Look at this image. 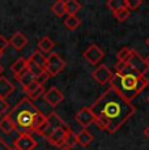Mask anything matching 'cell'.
<instances>
[{
  "mask_svg": "<svg viewBox=\"0 0 149 150\" xmlns=\"http://www.w3.org/2000/svg\"><path fill=\"white\" fill-rule=\"evenodd\" d=\"M94 115V123L107 133H115L135 115L136 107L114 88H109L89 107Z\"/></svg>",
  "mask_w": 149,
  "mask_h": 150,
  "instance_id": "obj_1",
  "label": "cell"
},
{
  "mask_svg": "<svg viewBox=\"0 0 149 150\" xmlns=\"http://www.w3.org/2000/svg\"><path fill=\"white\" fill-rule=\"evenodd\" d=\"M148 86V80L144 74H140L126 63H116L111 88H114L126 99H135Z\"/></svg>",
  "mask_w": 149,
  "mask_h": 150,
  "instance_id": "obj_2",
  "label": "cell"
},
{
  "mask_svg": "<svg viewBox=\"0 0 149 150\" xmlns=\"http://www.w3.org/2000/svg\"><path fill=\"white\" fill-rule=\"evenodd\" d=\"M41 114V110L37 107L28 97L22 98L18 103L9 112L11 119L16 124L17 129L21 128L25 131H33V125L38 115Z\"/></svg>",
  "mask_w": 149,
  "mask_h": 150,
  "instance_id": "obj_3",
  "label": "cell"
},
{
  "mask_svg": "<svg viewBox=\"0 0 149 150\" xmlns=\"http://www.w3.org/2000/svg\"><path fill=\"white\" fill-rule=\"evenodd\" d=\"M65 68V62L59 54L51 52L47 56V62H46V73L48 74V77H55L58 76L60 72Z\"/></svg>",
  "mask_w": 149,
  "mask_h": 150,
  "instance_id": "obj_4",
  "label": "cell"
},
{
  "mask_svg": "<svg viewBox=\"0 0 149 150\" xmlns=\"http://www.w3.org/2000/svg\"><path fill=\"white\" fill-rule=\"evenodd\" d=\"M63 125H65V123L63 122L62 117H60L56 112H51V114L46 117V122L43 124V127L38 131V134H41V136L47 138L56 128L63 127Z\"/></svg>",
  "mask_w": 149,
  "mask_h": 150,
  "instance_id": "obj_5",
  "label": "cell"
},
{
  "mask_svg": "<svg viewBox=\"0 0 149 150\" xmlns=\"http://www.w3.org/2000/svg\"><path fill=\"white\" fill-rule=\"evenodd\" d=\"M13 146H15L13 148L15 150H34L37 146V141L30 133L22 132L17 136L15 142H13Z\"/></svg>",
  "mask_w": 149,
  "mask_h": 150,
  "instance_id": "obj_6",
  "label": "cell"
},
{
  "mask_svg": "<svg viewBox=\"0 0 149 150\" xmlns=\"http://www.w3.org/2000/svg\"><path fill=\"white\" fill-rule=\"evenodd\" d=\"M70 131H71V128L67 127V124L63 127H59V128H56L55 131L47 137V141L53 146L63 148V146H64V142H65V138H67V134Z\"/></svg>",
  "mask_w": 149,
  "mask_h": 150,
  "instance_id": "obj_7",
  "label": "cell"
},
{
  "mask_svg": "<svg viewBox=\"0 0 149 150\" xmlns=\"http://www.w3.org/2000/svg\"><path fill=\"white\" fill-rule=\"evenodd\" d=\"M113 77H114V73L109 69V67H106V65H104V64L98 65V67L93 71V79L96 80L99 85L111 83Z\"/></svg>",
  "mask_w": 149,
  "mask_h": 150,
  "instance_id": "obj_8",
  "label": "cell"
},
{
  "mask_svg": "<svg viewBox=\"0 0 149 150\" xmlns=\"http://www.w3.org/2000/svg\"><path fill=\"white\" fill-rule=\"evenodd\" d=\"M104 55L105 54H104V51H102V48H99L97 45H90L89 47L84 51L82 56H84V59L87 60L89 64L97 65L102 59H104Z\"/></svg>",
  "mask_w": 149,
  "mask_h": 150,
  "instance_id": "obj_9",
  "label": "cell"
},
{
  "mask_svg": "<svg viewBox=\"0 0 149 150\" xmlns=\"http://www.w3.org/2000/svg\"><path fill=\"white\" fill-rule=\"evenodd\" d=\"M74 119L79 123V125L82 127V129H88L94 123V115L89 107H84L77 112Z\"/></svg>",
  "mask_w": 149,
  "mask_h": 150,
  "instance_id": "obj_10",
  "label": "cell"
},
{
  "mask_svg": "<svg viewBox=\"0 0 149 150\" xmlns=\"http://www.w3.org/2000/svg\"><path fill=\"white\" fill-rule=\"evenodd\" d=\"M43 99H45V102L47 103V105L51 106V107H56L59 103L63 102L64 96H63V93L59 90L58 88L53 86V88H50L47 91H45Z\"/></svg>",
  "mask_w": 149,
  "mask_h": 150,
  "instance_id": "obj_11",
  "label": "cell"
},
{
  "mask_svg": "<svg viewBox=\"0 0 149 150\" xmlns=\"http://www.w3.org/2000/svg\"><path fill=\"white\" fill-rule=\"evenodd\" d=\"M24 91L30 100H35L45 94V88H43V85L39 83L38 81H34V82H31L29 86H26V88L24 89Z\"/></svg>",
  "mask_w": 149,
  "mask_h": 150,
  "instance_id": "obj_12",
  "label": "cell"
},
{
  "mask_svg": "<svg viewBox=\"0 0 149 150\" xmlns=\"http://www.w3.org/2000/svg\"><path fill=\"white\" fill-rule=\"evenodd\" d=\"M126 64H128L132 69H135L136 72H139L140 74L147 73V71H148V67H147V64H145V60L143 59L136 51L133 52L132 57L130 59V62L126 63Z\"/></svg>",
  "mask_w": 149,
  "mask_h": 150,
  "instance_id": "obj_13",
  "label": "cell"
},
{
  "mask_svg": "<svg viewBox=\"0 0 149 150\" xmlns=\"http://www.w3.org/2000/svg\"><path fill=\"white\" fill-rule=\"evenodd\" d=\"M15 91V85L7 79L1 76L0 77V99H5Z\"/></svg>",
  "mask_w": 149,
  "mask_h": 150,
  "instance_id": "obj_14",
  "label": "cell"
},
{
  "mask_svg": "<svg viewBox=\"0 0 149 150\" xmlns=\"http://www.w3.org/2000/svg\"><path fill=\"white\" fill-rule=\"evenodd\" d=\"M9 45L12 46L15 50L20 51V50H22V48H24L25 46L28 45V38L22 33H20V31H16V33L13 34L12 37H11Z\"/></svg>",
  "mask_w": 149,
  "mask_h": 150,
  "instance_id": "obj_15",
  "label": "cell"
},
{
  "mask_svg": "<svg viewBox=\"0 0 149 150\" xmlns=\"http://www.w3.org/2000/svg\"><path fill=\"white\" fill-rule=\"evenodd\" d=\"M11 71H12V73L15 74V77L20 76L21 73H24L25 71H28V59H25V57H18V59L12 64Z\"/></svg>",
  "mask_w": 149,
  "mask_h": 150,
  "instance_id": "obj_16",
  "label": "cell"
},
{
  "mask_svg": "<svg viewBox=\"0 0 149 150\" xmlns=\"http://www.w3.org/2000/svg\"><path fill=\"white\" fill-rule=\"evenodd\" d=\"M0 129H1L4 133L9 134V133H12V132L17 131V127H16V124L13 123V120L11 119L9 115H5V116L0 120Z\"/></svg>",
  "mask_w": 149,
  "mask_h": 150,
  "instance_id": "obj_17",
  "label": "cell"
},
{
  "mask_svg": "<svg viewBox=\"0 0 149 150\" xmlns=\"http://www.w3.org/2000/svg\"><path fill=\"white\" fill-rule=\"evenodd\" d=\"M93 142V134L90 133L88 129H82L81 132L77 133V144L84 148H88L90 144Z\"/></svg>",
  "mask_w": 149,
  "mask_h": 150,
  "instance_id": "obj_18",
  "label": "cell"
},
{
  "mask_svg": "<svg viewBox=\"0 0 149 150\" xmlns=\"http://www.w3.org/2000/svg\"><path fill=\"white\" fill-rule=\"evenodd\" d=\"M28 62L31 63V64H35L37 67L41 68H46V62H47V57L45 56L41 51H35V52L31 54V56L28 59Z\"/></svg>",
  "mask_w": 149,
  "mask_h": 150,
  "instance_id": "obj_19",
  "label": "cell"
},
{
  "mask_svg": "<svg viewBox=\"0 0 149 150\" xmlns=\"http://www.w3.org/2000/svg\"><path fill=\"white\" fill-rule=\"evenodd\" d=\"M54 46H55V43H54V41L50 38V37H43V38H41L38 41V51H41L42 54L43 52L51 54Z\"/></svg>",
  "mask_w": 149,
  "mask_h": 150,
  "instance_id": "obj_20",
  "label": "cell"
},
{
  "mask_svg": "<svg viewBox=\"0 0 149 150\" xmlns=\"http://www.w3.org/2000/svg\"><path fill=\"white\" fill-rule=\"evenodd\" d=\"M135 52V50L130 47H123L116 52V59H118V63H128L130 59L132 57V55Z\"/></svg>",
  "mask_w": 149,
  "mask_h": 150,
  "instance_id": "obj_21",
  "label": "cell"
},
{
  "mask_svg": "<svg viewBox=\"0 0 149 150\" xmlns=\"http://www.w3.org/2000/svg\"><path fill=\"white\" fill-rule=\"evenodd\" d=\"M65 4V14L68 16H76L77 12L81 9V4L76 0H67L64 1Z\"/></svg>",
  "mask_w": 149,
  "mask_h": 150,
  "instance_id": "obj_22",
  "label": "cell"
},
{
  "mask_svg": "<svg viewBox=\"0 0 149 150\" xmlns=\"http://www.w3.org/2000/svg\"><path fill=\"white\" fill-rule=\"evenodd\" d=\"M16 80L18 81L20 83H21V86L22 88H26V86H29L31 82H34V81H37L35 80V77L33 76V73H30L29 71H25L24 73H21L20 76H17L16 77Z\"/></svg>",
  "mask_w": 149,
  "mask_h": 150,
  "instance_id": "obj_23",
  "label": "cell"
},
{
  "mask_svg": "<svg viewBox=\"0 0 149 150\" xmlns=\"http://www.w3.org/2000/svg\"><path fill=\"white\" fill-rule=\"evenodd\" d=\"M64 25L70 30H76L77 28H80L81 25V20L77 16H67V18L64 20Z\"/></svg>",
  "mask_w": 149,
  "mask_h": 150,
  "instance_id": "obj_24",
  "label": "cell"
},
{
  "mask_svg": "<svg viewBox=\"0 0 149 150\" xmlns=\"http://www.w3.org/2000/svg\"><path fill=\"white\" fill-rule=\"evenodd\" d=\"M106 5L113 13H116L126 8V0H110V1H107Z\"/></svg>",
  "mask_w": 149,
  "mask_h": 150,
  "instance_id": "obj_25",
  "label": "cell"
},
{
  "mask_svg": "<svg viewBox=\"0 0 149 150\" xmlns=\"http://www.w3.org/2000/svg\"><path fill=\"white\" fill-rule=\"evenodd\" d=\"M51 11H53V13L55 14V16L58 17H63L65 14V4L63 0H58V1H55L53 5H51Z\"/></svg>",
  "mask_w": 149,
  "mask_h": 150,
  "instance_id": "obj_26",
  "label": "cell"
},
{
  "mask_svg": "<svg viewBox=\"0 0 149 150\" xmlns=\"http://www.w3.org/2000/svg\"><path fill=\"white\" fill-rule=\"evenodd\" d=\"M74 145H77V133H74L72 129H71V131L68 132V134H67V138H65L64 146L72 149Z\"/></svg>",
  "mask_w": 149,
  "mask_h": 150,
  "instance_id": "obj_27",
  "label": "cell"
},
{
  "mask_svg": "<svg viewBox=\"0 0 149 150\" xmlns=\"http://www.w3.org/2000/svg\"><path fill=\"white\" fill-rule=\"evenodd\" d=\"M143 4V0H126V8L128 11H136Z\"/></svg>",
  "mask_w": 149,
  "mask_h": 150,
  "instance_id": "obj_28",
  "label": "cell"
},
{
  "mask_svg": "<svg viewBox=\"0 0 149 150\" xmlns=\"http://www.w3.org/2000/svg\"><path fill=\"white\" fill-rule=\"evenodd\" d=\"M114 17H115L119 22H124L126 20L130 17V11H128L127 8H124V9H122V11H119V12L114 13Z\"/></svg>",
  "mask_w": 149,
  "mask_h": 150,
  "instance_id": "obj_29",
  "label": "cell"
},
{
  "mask_svg": "<svg viewBox=\"0 0 149 150\" xmlns=\"http://www.w3.org/2000/svg\"><path fill=\"white\" fill-rule=\"evenodd\" d=\"M8 108H9V105L5 99H0V116H5Z\"/></svg>",
  "mask_w": 149,
  "mask_h": 150,
  "instance_id": "obj_30",
  "label": "cell"
},
{
  "mask_svg": "<svg viewBox=\"0 0 149 150\" xmlns=\"http://www.w3.org/2000/svg\"><path fill=\"white\" fill-rule=\"evenodd\" d=\"M8 46H9V41H8L4 35L0 34V52H3V51L7 50Z\"/></svg>",
  "mask_w": 149,
  "mask_h": 150,
  "instance_id": "obj_31",
  "label": "cell"
},
{
  "mask_svg": "<svg viewBox=\"0 0 149 150\" xmlns=\"http://www.w3.org/2000/svg\"><path fill=\"white\" fill-rule=\"evenodd\" d=\"M0 150H13V148H11L3 138H0Z\"/></svg>",
  "mask_w": 149,
  "mask_h": 150,
  "instance_id": "obj_32",
  "label": "cell"
},
{
  "mask_svg": "<svg viewBox=\"0 0 149 150\" xmlns=\"http://www.w3.org/2000/svg\"><path fill=\"white\" fill-rule=\"evenodd\" d=\"M144 134H145V137H147L148 140H149V124H148V127H147V128L144 129Z\"/></svg>",
  "mask_w": 149,
  "mask_h": 150,
  "instance_id": "obj_33",
  "label": "cell"
},
{
  "mask_svg": "<svg viewBox=\"0 0 149 150\" xmlns=\"http://www.w3.org/2000/svg\"><path fill=\"white\" fill-rule=\"evenodd\" d=\"M145 64H147V67H148V69H149V54L147 55V57H145Z\"/></svg>",
  "mask_w": 149,
  "mask_h": 150,
  "instance_id": "obj_34",
  "label": "cell"
},
{
  "mask_svg": "<svg viewBox=\"0 0 149 150\" xmlns=\"http://www.w3.org/2000/svg\"><path fill=\"white\" fill-rule=\"evenodd\" d=\"M60 150H72L71 148H67V146H63V148H60Z\"/></svg>",
  "mask_w": 149,
  "mask_h": 150,
  "instance_id": "obj_35",
  "label": "cell"
},
{
  "mask_svg": "<svg viewBox=\"0 0 149 150\" xmlns=\"http://www.w3.org/2000/svg\"><path fill=\"white\" fill-rule=\"evenodd\" d=\"M3 71H4V68H3V65L0 64V77H1V73H3Z\"/></svg>",
  "mask_w": 149,
  "mask_h": 150,
  "instance_id": "obj_36",
  "label": "cell"
},
{
  "mask_svg": "<svg viewBox=\"0 0 149 150\" xmlns=\"http://www.w3.org/2000/svg\"><path fill=\"white\" fill-rule=\"evenodd\" d=\"M147 45L149 46V37H148V38H147Z\"/></svg>",
  "mask_w": 149,
  "mask_h": 150,
  "instance_id": "obj_37",
  "label": "cell"
},
{
  "mask_svg": "<svg viewBox=\"0 0 149 150\" xmlns=\"http://www.w3.org/2000/svg\"><path fill=\"white\" fill-rule=\"evenodd\" d=\"M147 100H148V103H149V96L147 97Z\"/></svg>",
  "mask_w": 149,
  "mask_h": 150,
  "instance_id": "obj_38",
  "label": "cell"
},
{
  "mask_svg": "<svg viewBox=\"0 0 149 150\" xmlns=\"http://www.w3.org/2000/svg\"><path fill=\"white\" fill-rule=\"evenodd\" d=\"M1 55H3V52H0V57H1Z\"/></svg>",
  "mask_w": 149,
  "mask_h": 150,
  "instance_id": "obj_39",
  "label": "cell"
},
{
  "mask_svg": "<svg viewBox=\"0 0 149 150\" xmlns=\"http://www.w3.org/2000/svg\"><path fill=\"white\" fill-rule=\"evenodd\" d=\"M13 150H15V149H13Z\"/></svg>",
  "mask_w": 149,
  "mask_h": 150,
  "instance_id": "obj_40",
  "label": "cell"
}]
</instances>
